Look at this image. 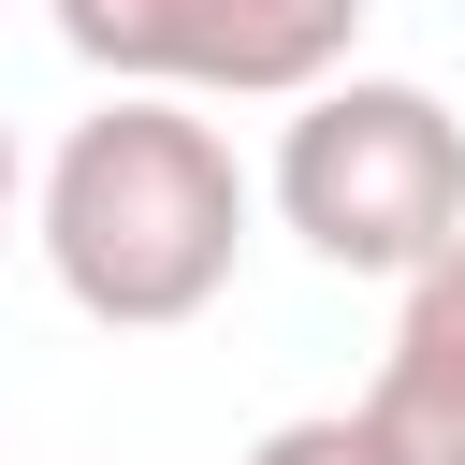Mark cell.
<instances>
[{
    "mask_svg": "<svg viewBox=\"0 0 465 465\" xmlns=\"http://www.w3.org/2000/svg\"><path fill=\"white\" fill-rule=\"evenodd\" d=\"M232 247H247V160L218 145V116H189L160 87H116L44 160V262L102 334L203 320L232 291Z\"/></svg>",
    "mask_w": 465,
    "mask_h": 465,
    "instance_id": "obj_1",
    "label": "cell"
},
{
    "mask_svg": "<svg viewBox=\"0 0 465 465\" xmlns=\"http://www.w3.org/2000/svg\"><path fill=\"white\" fill-rule=\"evenodd\" d=\"M0 232H15V131H0Z\"/></svg>",
    "mask_w": 465,
    "mask_h": 465,
    "instance_id": "obj_6",
    "label": "cell"
},
{
    "mask_svg": "<svg viewBox=\"0 0 465 465\" xmlns=\"http://www.w3.org/2000/svg\"><path fill=\"white\" fill-rule=\"evenodd\" d=\"M392 465H465V218L436 262H407V305H392V349H378V392L349 407Z\"/></svg>",
    "mask_w": 465,
    "mask_h": 465,
    "instance_id": "obj_4",
    "label": "cell"
},
{
    "mask_svg": "<svg viewBox=\"0 0 465 465\" xmlns=\"http://www.w3.org/2000/svg\"><path fill=\"white\" fill-rule=\"evenodd\" d=\"M276 218L334 276H407L465 218V116L407 73H320L276 131Z\"/></svg>",
    "mask_w": 465,
    "mask_h": 465,
    "instance_id": "obj_2",
    "label": "cell"
},
{
    "mask_svg": "<svg viewBox=\"0 0 465 465\" xmlns=\"http://www.w3.org/2000/svg\"><path fill=\"white\" fill-rule=\"evenodd\" d=\"M247 465H392V450H378V436H363L349 407H320V421H276V436H262Z\"/></svg>",
    "mask_w": 465,
    "mask_h": 465,
    "instance_id": "obj_5",
    "label": "cell"
},
{
    "mask_svg": "<svg viewBox=\"0 0 465 465\" xmlns=\"http://www.w3.org/2000/svg\"><path fill=\"white\" fill-rule=\"evenodd\" d=\"M44 15L87 73L160 102H305L363 44V0H44Z\"/></svg>",
    "mask_w": 465,
    "mask_h": 465,
    "instance_id": "obj_3",
    "label": "cell"
}]
</instances>
